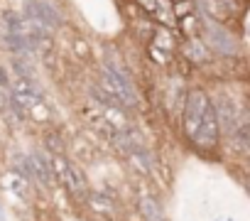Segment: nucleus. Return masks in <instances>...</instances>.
<instances>
[{"mask_svg": "<svg viewBox=\"0 0 250 221\" xmlns=\"http://www.w3.org/2000/svg\"><path fill=\"white\" fill-rule=\"evenodd\" d=\"M10 88H13V93H40L35 79L32 76H25V74H15L10 79Z\"/></svg>", "mask_w": 250, "mask_h": 221, "instance_id": "obj_10", "label": "nucleus"}, {"mask_svg": "<svg viewBox=\"0 0 250 221\" xmlns=\"http://www.w3.org/2000/svg\"><path fill=\"white\" fill-rule=\"evenodd\" d=\"M184 57H187L189 62H194V64H199V62H204V59L208 57V49H206V44L201 42L199 35L187 40V44H184Z\"/></svg>", "mask_w": 250, "mask_h": 221, "instance_id": "obj_9", "label": "nucleus"}, {"mask_svg": "<svg viewBox=\"0 0 250 221\" xmlns=\"http://www.w3.org/2000/svg\"><path fill=\"white\" fill-rule=\"evenodd\" d=\"M218 135H221V123H218V116H216L213 103H208L206 113H204V118H201V126H199V131H196V135H194L191 140L199 143L201 148H216Z\"/></svg>", "mask_w": 250, "mask_h": 221, "instance_id": "obj_6", "label": "nucleus"}, {"mask_svg": "<svg viewBox=\"0 0 250 221\" xmlns=\"http://www.w3.org/2000/svg\"><path fill=\"white\" fill-rule=\"evenodd\" d=\"M49 160H52L54 179H59V182H62V184H64L74 197H79V199H81V197L88 192V184H86L83 172H81L76 165H71V162H69L64 155H59V153H57V155L52 153V157H49Z\"/></svg>", "mask_w": 250, "mask_h": 221, "instance_id": "obj_2", "label": "nucleus"}, {"mask_svg": "<svg viewBox=\"0 0 250 221\" xmlns=\"http://www.w3.org/2000/svg\"><path fill=\"white\" fill-rule=\"evenodd\" d=\"M0 88H3V91H5V88H10V76L3 71V66H0Z\"/></svg>", "mask_w": 250, "mask_h": 221, "instance_id": "obj_15", "label": "nucleus"}, {"mask_svg": "<svg viewBox=\"0 0 250 221\" xmlns=\"http://www.w3.org/2000/svg\"><path fill=\"white\" fill-rule=\"evenodd\" d=\"M140 209H143L145 221H167V219H165V214H162V209H160V204H157L155 199H150V197H143Z\"/></svg>", "mask_w": 250, "mask_h": 221, "instance_id": "obj_12", "label": "nucleus"}, {"mask_svg": "<svg viewBox=\"0 0 250 221\" xmlns=\"http://www.w3.org/2000/svg\"><path fill=\"white\" fill-rule=\"evenodd\" d=\"M208 103H211L208 96H206L204 91H199V88H194V91L187 93V101H184V108H182V121H184V133H187L189 138L196 135V131H199V126H201V118H204V113H206Z\"/></svg>", "mask_w": 250, "mask_h": 221, "instance_id": "obj_3", "label": "nucleus"}, {"mask_svg": "<svg viewBox=\"0 0 250 221\" xmlns=\"http://www.w3.org/2000/svg\"><path fill=\"white\" fill-rule=\"evenodd\" d=\"M88 201H91V206H93L96 211H101V214H110V211H113V199H110L108 194H103V192H93V194L88 197Z\"/></svg>", "mask_w": 250, "mask_h": 221, "instance_id": "obj_14", "label": "nucleus"}, {"mask_svg": "<svg viewBox=\"0 0 250 221\" xmlns=\"http://www.w3.org/2000/svg\"><path fill=\"white\" fill-rule=\"evenodd\" d=\"M138 5H140L147 15H152L160 25H174V22H177L174 8H172L169 0H138Z\"/></svg>", "mask_w": 250, "mask_h": 221, "instance_id": "obj_7", "label": "nucleus"}, {"mask_svg": "<svg viewBox=\"0 0 250 221\" xmlns=\"http://www.w3.org/2000/svg\"><path fill=\"white\" fill-rule=\"evenodd\" d=\"M199 37L201 42L206 44L208 52H216L221 57H230L238 52V40L235 35L218 20H211V18H201V25H199Z\"/></svg>", "mask_w": 250, "mask_h": 221, "instance_id": "obj_1", "label": "nucleus"}, {"mask_svg": "<svg viewBox=\"0 0 250 221\" xmlns=\"http://www.w3.org/2000/svg\"><path fill=\"white\" fill-rule=\"evenodd\" d=\"M130 165L140 172V175H150L152 172V157L145 150H130Z\"/></svg>", "mask_w": 250, "mask_h": 221, "instance_id": "obj_11", "label": "nucleus"}, {"mask_svg": "<svg viewBox=\"0 0 250 221\" xmlns=\"http://www.w3.org/2000/svg\"><path fill=\"white\" fill-rule=\"evenodd\" d=\"M25 15L32 18L35 22H40L42 27L52 30V32L57 27H62V22H64L62 13L49 3V0H25Z\"/></svg>", "mask_w": 250, "mask_h": 221, "instance_id": "obj_5", "label": "nucleus"}, {"mask_svg": "<svg viewBox=\"0 0 250 221\" xmlns=\"http://www.w3.org/2000/svg\"><path fill=\"white\" fill-rule=\"evenodd\" d=\"M150 52L155 54L157 62H167L169 54L174 52V37H172L165 27H160V30L152 35V47H150Z\"/></svg>", "mask_w": 250, "mask_h": 221, "instance_id": "obj_8", "label": "nucleus"}, {"mask_svg": "<svg viewBox=\"0 0 250 221\" xmlns=\"http://www.w3.org/2000/svg\"><path fill=\"white\" fill-rule=\"evenodd\" d=\"M101 88L115 103H123V106H133L135 103V93L130 88V81H128V76H123V74H115L110 69H103V74H101Z\"/></svg>", "mask_w": 250, "mask_h": 221, "instance_id": "obj_4", "label": "nucleus"}, {"mask_svg": "<svg viewBox=\"0 0 250 221\" xmlns=\"http://www.w3.org/2000/svg\"><path fill=\"white\" fill-rule=\"evenodd\" d=\"M3 182H5V187H8L10 192H18V194H25V192H27V177L18 175L15 170H13V172H8Z\"/></svg>", "mask_w": 250, "mask_h": 221, "instance_id": "obj_13", "label": "nucleus"}, {"mask_svg": "<svg viewBox=\"0 0 250 221\" xmlns=\"http://www.w3.org/2000/svg\"><path fill=\"white\" fill-rule=\"evenodd\" d=\"M169 3H172V5H177V3H187V0H169Z\"/></svg>", "mask_w": 250, "mask_h": 221, "instance_id": "obj_17", "label": "nucleus"}, {"mask_svg": "<svg viewBox=\"0 0 250 221\" xmlns=\"http://www.w3.org/2000/svg\"><path fill=\"white\" fill-rule=\"evenodd\" d=\"M5 103H8V101H5V91H3V88H0V110H3V108H5Z\"/></svg>", "mask_w": 250, "mask_h": 221, "instance_id": "obj_16", "label": "nucleus"}]
</instances>
